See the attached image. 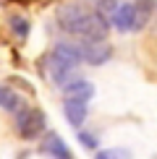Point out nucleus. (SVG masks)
<instances>
[{
	"mask_svg": "<svg viewBox=\"0 0 157 159\" xmlns=\"http://www.w3.org/2000/svg\"><path fill=\"white\" fill-rule=\"evenodd\" d=\"M16 128H18V136L26 141L37 138L45 130V112L37 107H21L16 112Z\"/></svg>",
	"mask_w": 157,
	"mask_h": 159,
	"instance_id": "f257e3e1",
	"label": "nucleus"
},
{
	"mask_svg": "<svg viewBox=\"0 0 157 159\" xmlns=\"http://www.w3.org/2000/svg\"><path fill=\"white\" fill-rule=\"evenodd\" d=\"M81 55H84V63H89V65H102V63L110 60L113 50H110L107 42H84Z\"/></svg>",
	"mask_w": 157,
	"mask_h": 159,
	"instance_id": "f03ea898",
	"label": "nucleus"
},
{
	"mask_svg": "<svg viewBox=\"0 0 157 159\" xmlns=\"http://www.w3.org/2000/svg\"><path fill=\"white\" fill-rule=\"evenodd\" d=\"M110 18H113V26L118 31H134V18H136L134 3H121Z\"/></svg>",
	"mask_w": 157,
	"mask_h": 159,
	"instance_id": "7ed1b4c3",
	"label": "nucleus"
},
{
	"mask_svg": "<svg viewBox=\"0 0 157 159\" xmlns=\"http://www.w3.org/2000/svg\"><path fill=\"white\" fill-rule=\"evenodd\" d=\"M50 55H55L58 60L68 63L71 68H78V63L84 60V55H81V47H78V44H71V42H58V44H55V50H52Z\"/></svg>",
	"mask_w": 157,
	"mask_h": 159,
	"instance_id": "20e7f679",
	"label": "nucleus"
},
{
	"mask_svg": "<svg viewBox=\"0 0 157 159\" xmlns=\"http://www.w3.org/2000/svg\"><path fill=\"white\" fill-rule=\"evenodd\" d=\"M63 97L65 99H74V102H89L92 97H94V86H92L89 81H71L63 86Z\"/></svg>",
	"mask_w": 157,
	"mask_h": 159,
	"instance_id": "39448f33",
	"label": "nucleus"
},
{
	"mask_svg": "<svg viewBox=\"0 0 157 159\" xmlns=\"http://www.w3.org/2000/svg\"><path fill=\"white\" fill-rule=\"evenodd\" d=\"M42 151H45V154H50L52 159H74V157H71V151H68V146H65V141L58 133H47V136H45Z\"/></svg>",
	"mask_w": 157,
	"mask_h": 159,
	"instance_id": "423d86ee",
	"label": "nucleus"
},
{
	"mask_svg": "<svg viewBox=\"0 0 157 159\" xmlns=\"http://www.w3.org/2000/svg\"><path fill=\"white\" fill-rule=\"evenodd\" d=\"M74 70H76V68H71L68 63L58 60L55 55H50V57H47V73H50V78H52V84L63 86V84L71 78V73H74Z\"/></svg>",
	"mask_w": 157,
	"mask_h": 159,
	"instance_id": "0eeeda50",
	"label": "nucleus"
},
{
	"mask_svg": "<svg viewBox=\"0 0 157 159\" xmlns=\"http://www.w3.org/2000/svg\"><path fill=\"white\" fill-rule=\"evenodd\" d=\"M63 112H65V120L74 125V128H81L84 120H87V102H74V99H65Z\"/></svg>",
	"mask_w": 157,
	"mask_h": 159,
	"instance_id": "6e6552de",
	"label": "nucleus"
},
{
	"mask_svg": "<svg viewBox=\"0 0 157 159\" xmlns=\"http://www.w3.org/2000/svg\"><path fill=\"white\" fill-rule=\"evenodd\" d=\"M152 0H136V18H134V31H139V29H144L147 26V21H149V13H152Z\"/></svg>",
	"mask_w": 157,
	"mask_h": 159,
	"instance_id": "1a4fd4ad",
	"label": "nucleus"
},
{
	"mask_svg": "<svg viewBox=\"0 0 157 159\" xmlns=\"http://www.w3.org/2000/svg\"><path fill=\"white\" fill-rule=\"evenodd\" d=\"M0 107L8 110V112H18L21 110V97H18L13 89L3 86V89H0Z\"/></svg>",
	"mask_w": 157,
	"mask_h": 159,
	"instance_id": "9d476101",
	"label": "nucleus"
},
{
	"mask_svg": "<svg viewBox=\"0 0 157 159\" xmlns=\"http://www.w3.org/2000/svg\"><path fill=\"white\" fill-rule=\"evenodd\" d=\"M11 31L16 34L18 39H26V34H29V21H26L24 16H11Z\"/></svg>",
	"mask_w": 157,
	"mask_h": 159,
	"instance_id": "9b49d317",
	"label": "nucleus"
},
{
	"mask_svg": "<svg viewBox=\"0 0 157 159\" xmlns=\"http://www.w3.org/2000/svg\"><path fill=\"white\" fill-rule=\"evenodd\" d=\"M94 159H134V157H131L128 149H105V151H100Z\"/></svg>",
	"mask_w": 157,
	"mask_h": 159,
	"instance_id": "f8f14e48",
	"label": "nucleus"
},
{
	"mask_svg": "<svg viewBox=\"0 0 157 159\" xmlns=\"http://www.w3.org/2000/svg\"><path fill=\"white\" fill-rule=\"evenodd\" d=\"M115 8H118V3H115V0H100V3H97V11H100L102 16H113V13H115Z\"/></svg>",
	"mask_w": 157,
	"mask_h": 159,
	"instance_id": "ddd939ff",
	"label": "nucleus"
},
{
	"mask_svg": "<svg viewBox=\"0 0 157 159\" xmlns=\"http://www.w3.org/2000/svg\"><path fill=\"white\" fill-rule=\"evenodd\" d=\"M78 141H81L87 149H94L97 146V138L92 136V133H84V130H78Z\"/></svg>",
	"mask_w": 157,
	"mask_h": 159,
	"instance_id": "4468645a",
	"label": "nucleus"
},
{
	"mask_svg": "<svg viewBox=\"0 0 157 159\" xmlns=\"http://www.w3.org/2000/svg\"><path fill=\"white\" fill-rule=\"evenodd\" d=\"M13 3H21V5H26V3H31V0H13Z\"/></svg>",
	"mask_w": 157,
	"mask_h": 159,
	"instance_id": "2eb2a0df",
	"label": "nucleus"
}]
</instances>
